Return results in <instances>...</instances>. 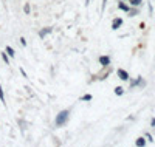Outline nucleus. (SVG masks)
I'll return each mask as SVG.
<instances>
[{"label": "nucleus", "mask_w": 155, "mask_h": 147, "mask_svg": "<svg viewBox=\"0 0 155 147\" xmlns=\"http://www.w3.org/2000/svg\"><path fill=\"white\" fill-rule=\"evenodd\" d=\"M67 119H68V110H64V111H61L59 115L56 116V125H64L65 122H67Z\"/></svg>", "instance_id": "obj_1"}, {"label": "nucleus", "mask_w": 155, "mask_h": 147, "mask_svg": "<svg viewBox=\"0 0 155 147\" xmlns=\"http://www.w3.org/2000/svg\"><path fill=\"white\" fill-rule=\"evenodd\" d=\"M99 62H101V65L107 67L109 63H110V57H107V56H101V57H99Z\"/></svg>", "instance_id": "obj_2"}, {"label": "nucleus", "mask_w": 155, "mask_h": 147, "mask_svg": "<svg viewBox=\"0 0 155 147\" xmlns=\"http://www.w3.org/2000/svg\"><path fill=\"white\" fill-rule=\"evenodd\" d=\"M118 76H119V79H123V81H127L129 79L127 71H124V70H118Z\"/></svg>", "instance_id": "obj_3"}, {"label": "nucleus", "mask_w": 155, "mask_h": 147, "mask_svg": "<svg viewBox=\"0 0 155 147\" xmlns=\"http://www.w3.org/2000/svg\"><path fill=\"white\" fill-rule=\"evenodd\" d=\"M121 23H123V20H121V19H115L113 23H112V28H113V29H118V28L121 26Z\"/></svg>", "instance_id": "obj_4"}, {"label": "nucleus", "mask_w": 155, "mask_h": 147, "mask_svg": "<svg viewBox=\"0 0 155 147\" xmlns=\"http://www.w3.org/2000/svg\"><path fill=\"white\" fill-rule=\"evenodd\" d=\"M48 33H51V28H43L42 31L39 33V36H40V37H45V36H47Z\"/></svg>", "instance_id": "obj_5"}, {"label": "nucleus", "mask_w": 155, "mask_h": 147, "mask_svg": "<svg viewBox=\"0 0 155 147\" xmlns=\"http://www.w3.org/2000/svg\"><path fill=\"white\" fill-rule=\"evenodd\" d=\"M0 101H2L3 105L6 104V101H5V93H3V90H2V85H0Z\"/></svg>", "instance_id": "obj_6"}, {"label": "nucleus", "mask_w": 155, "mask_h": 147, "mask_svg": "<svg viewBox=\"0 0 155 147\" xmlns=\"http://www.w3.org/2000/svg\"><path fill=\"white\" fill-rule=\"evenodd\" d=\"M6 54H9L11 57H14V50H13L11 47H6Z\"/></svg>", "instance_id": "obj_7"}, {"label": "nucleus", "mask_w": 155, "mask_h": 147, "mask_svg": "<svg viewBox=\"0 0 155 147\" xmlns=\"http://www.w3.org/2000/svg\"><path fill=\"white\" fill-rule=\"evenodd\" d=\"M81 101H91V95H84L81 98Z\"/></svg>", "instance_id": "obj_8"}, {"label": "nucleus", "mask_w": 155, "mask_h": 147, "mask_svg": "<svg viewBox=\"0 0 155 147\" xmlns=\"http://www.w3.org/2000/svg\"><path fill=\"white\" fill-rule=\"evenodd\" d=\"M144 144H146V141H144L143 138H138L137 139V146H144Z\"/></svg>", "instance_id": "obj_9"}, {"label": "nucleus", "mask_w": 155, "mask_h": 147, "mask_svg": "<svg viewBox=\"0 0 155 147\" xmlns=\"http://www.w3.org/2000/svg\"><path fill=\"white\" fill-rule=\"evenodd\" d=\"M123 91H124V90H123L121 87H116V88H115V93H116V95H123Z\"/></svg>", "instance_id": "obj_10"}, {"label": "nucleus", "mask_w": 155, "mask_h": 147, "mask_svg": "<svg viewBox=\"0 0 155 147\" xmlns=\"http://www.w3.org/2000/svg\"><path fill=\"white\" fill-rule=\"evenodd\" d=\"M119 8L123 9V11H129V6H127V5H124V3H119Z\"/></svg>", "instance_id": "obj_11"}, {"label": "nucleus", "mask_w": 155, "mask_h": 147, "mask_svg": "<svg viewBox=\"0 0 155 147\" xmlns=\"http://www.w3.org/2000/svg\"><path fill=\"white\" fill-rule=\"evenodd\" d=\"M23 11H25V14H30V11H31V9H30V5H25V6H23Z\"/></svg>", "instance_id": "obj_12"}, {"label": "nucleus", "mask_w": 155, "mask_h": 147, "mask_svg": "<svg viewBox=\"0 0 155 147\" xmlns=\"http://www.w3.org/2000/svg\"><path fill=\"white\" fill-rule=\"evenodd\" d=\"M2 59L5 61V63H8V62H9V61H8V54H6V53H2Z\"/></svg>", "instance_id": "obj_13"}, {"label": "nucleus", "mask_w": 155, "mask_h": 147, "mask_svg": "<svg viewBox=\"0 0 155 147\" xmlns=\"http://www.w3.org/2000/svg\"><path fill=\"white\" fill-rule=\"evenodd\" d=\"M140 3H141V0H132V5H133V6H138Z\"/></svg>", "instance_id": "obj_14"}, {"label": "nucleus", "mask_w": 155, "mask_h": 147, "mask_svg": "<svg viewBox=\"0 0 155 147\" xmlns=\"http://www.w3.org/2000/svg\"><path fill=\"white\" fill-rule=\"evenodd\" d=\"M105 3H107V0H103V8L105 6Z\"/></svg>", "instance_id": "obj_15"}]
</instances>
